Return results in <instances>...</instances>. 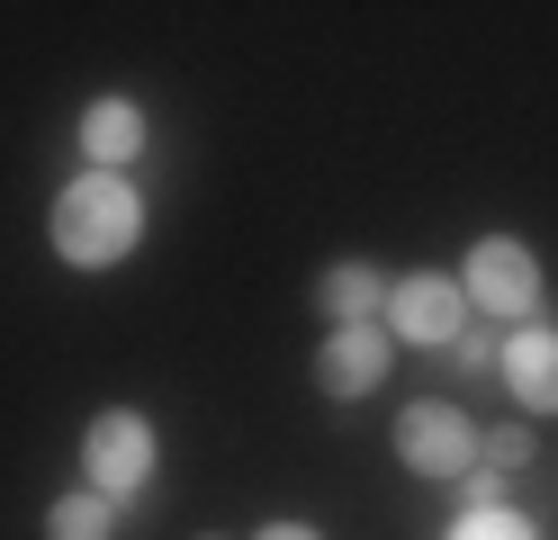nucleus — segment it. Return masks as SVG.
Listing matches in <instances>:
<instances>
[{"instance_id": "f257e3e1", "label": "nucleus", "mask_w": 558, "mask_h": 540, "mask_svg": "<svg viewBox=\"0 0 558 540\" xmlns=\"http://www.w3.org/2000/svg\"><path fill=\"white\" fill-rule=\"evenodd\" d=\"M46 226H54V252L73 271H109L145 243V199H135L126 171H82V180H63Z\"/></svg>"}, {"instance_id": "f03ea898", "label": "nucleus", "mask_w": 558, "mask_h": 540, "mask_svg": "<svg viewBox=\"0 0 558 540\" xmlns=\"http://www.w3.org/2000/svg\"><path fill=\"white\" fill-rule=\"evenodd\" d=\"M460 298H469V315H505V324H522V315L541 307V262H532L513 235H486V243L469 252V271H460Z\"/></svg>"}, {"instance_id": "7ed1b4c3", "label": "nucleus", "mask_w": 558, "mask_h": 540, "mask_svg": "<svg viewBox=\"0 0 558 540\" xmlns=\"http://www.w3.org/2000/svg\"><path fill=\"white\" fill-rule=\"evenodd\" d=\"M397 459L414 478H469L477 468V423L460 406H441V396H424V406L397 415Z\"/></svg>"}, {"instance_id": "20e7f679", "label": "nucleus", "mask_w": 558, "mask_h": 540, "mask_svg": "<svg viewBox=\"0 0 558 540\" xmlns=\"http://www.w3.org/2000/svg\"><path fill=\"white\" fill-rule=\"evenodd\" d=\"M82 468H90L99 495H135V487L154 478V423L135 415V406H109V415L82 432Z\"/></svg>"}, {"instance_id": "39448f33", "label": "nucleus", "mask_w": 558, "mask_h": 540, "mask_svg": "<svg viewBox=\"0 0 558 540\" xmlns=\"http://www.w3.org/2000/svg\"><path fill=\"white\" fill-rule=\"evenodd\" d=\"M388 324L405 343H460L469 334V298H460V279H433V271H414L388 288Z\"/></svg>"}, {"instance_id": "423d86ee", "label": "nucleus", "mask_w": 558, "mask_h": 540, "mask_svg": "<svg viewBox=\"0 0 558 540\" xmlns=\"http://www.w3.org/2000/svg\"><path fill=\"white\" fill-rule=\"evenodd\" d=\"M388 379V324H333V343L316 351V387L325 396H369Z\"/></svg>"}, {"instance_id": "0eeeda50", "label": "nucleus", "mask_w": 558, "mask_h": 540, "mask_svg": "<svg viewBox=\"0 0 558 540\" xmlns=\"http://www.w3.org/2000/svg\"><path fill=\"white\" fill-rule=\"evenodd\" d=\"M496 370H505V387H513L532 415H558V334H549V324H522Z\"/></svg>"}, {"instance_id": "6e6552de", "label": "nucleus", "mask_w": 558, "mask_h": 540, "mask_svg": "<svg viewBox=\"0 0 558 540\" xmlns=\"http://www.w3.org/2000/svg\"><path fill=\"white\" fill-rule=\"evenodd\" d=\"M82 154H90V171L135 163V154H145V108H135V99H90L82 108Z\"/></svg>"}, {"instance_id": "1a4fd4ad", "label": "nucleus", "mask_w": 558, "mask_h": 540, "mask_svg": "<svg viewBox=\"0 0 558 540\" xmlns=\"http://www.w3.org/2000/svg\"><path fill=\"white\" fill-rule=\"evenodd\" d=\"M316 307H325L333 324H378V307H388V279H378L369 262H333V271L316 279Z\"/></svg>"}, {"instance_id": "9d476101", "label": "nucleus", "mask_w": 558, "mask_h": 540, "mask_svg": "<svg viewBox=\"0 0 558 540\" xmlns=\"http://www.w3.org/2000/svg\"><path fill=\"white\" fill-rule=\"evenodd\" d=\"M118 531V514H109V495H54L46 504V540H109Z\"/></svg>"}, {"instance_id": "9b49d317", "label": "nucleus", "mask_w": 558, "mask_h": 540, "mask_svg": "<svg viewBox=\"0 0 558 540\" xmlns=\"http://www.w3.org/2000/svg\"><path fill=\"white\" fill-rule=\"evenodd\" d=\"M450 540H532V523L505 514V504H486V514H460V523H450Z\"/></svg>"}, {"instance_id": "f8f14e48", "label": "nucleus", "mask_w": 558, "mask_h": 540, "mask_svg": "<svg viewBox=\"0 0 558 540\" xmlns=\"http://www.w3.org/2000/svg\"><path fill=\"white\" fill-rule=\"evenodd\" d=\"M477 459L496 468V478H513V468L532 459V432H477Z\"/></svg>"}, {"instance_id": "ddd939ff", "label": "nucleus", "mask_w": 558, "mask_h": 540, "mask_svg": "<svg viewBox=\"0 0 558 540\" xmlns=\"http://www.w3.org/2000/svg\"><path fill=\"white\" fill-rule=\"evenodd\" d=\"M450 351H460V370H469V379H486V370H496V343H486V334H477V324H469V334H460V343H450Z\"/></svg>"}, {"instance_id": "4468645a", "label": "nucleus", "mask_w": 558, "mask_h": 540, "mask_svg": "<svg viewBox=\"0 0 558 540\" xmlns=\"http://www.w3.org/2000/svg\"><path fill=\"white\" fill-rule=\"evenodd\" d=\"M262 540H325V531H306V523H270Z\"/></svg>"}]
</instances>
